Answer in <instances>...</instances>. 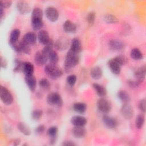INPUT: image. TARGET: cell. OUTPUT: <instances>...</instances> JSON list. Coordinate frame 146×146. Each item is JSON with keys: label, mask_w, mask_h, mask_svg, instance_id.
<instances>
[{"label": "cell", "mask_w": 146, "mask_h": 146, "mask_svg": "<svg viewBox=\"0 0 146 146\" xmlns=\"http://www.w3.org/2000/svg\"><path fill=\"white\" fill-rule=\"evenodd\" d=\"M21 140L19 139H15L13 140V144L14 145H18L20 144Z\"/></svg>", "instance_id": "obj_49"}, {"label": "cell", "mask_w": 146, "mask_h": 146, "mask_svg": "<svg viewBox=\"0 0 146 146\" xmlns=\"http://www.w3.org/2000/svg\"><path fill=\"white\" fill-rule=\"evenodd\" d=\"M82 43L79 39L78 38H73L71 42L70 50L75 53L79 54L82 51Z\"/></svg>", "instance_id": "obj_20"}, {"label": "cell", "mask_w": 146, "mask_h": 146, "mask_svg": "<svg viewBox=\"0 0 146 146\" xmlns=\"http://www.w3.org/2000/svg\"><path fill=\"white\" fill-rule=\"evenodd\" d=\"M130 56L132 59L135 60H140L143 59V55L141 51L137 48H134L131 50Z\"/></svg>", "instance_id": "obj_31"}, {"label": "cell", "mask_w": 146, "mask_h": 146, "mask_svg": "<svg viewBox=\"0 0 146 146\" xmlns=\"http://www.w3.org/2000/svg\"><path fill=\"white\" fill-rule=\"evenodd\" d=\"M102 120L104 125L110 129L115 128L118 125V121L115 117L107 115V114L104 115Z\"/></svg>", "instance_id": "obj_8"}, {"label": "cell", "mask_w": 146, "mask_h": 146, "mask_svg": "<svg viewBox=\"0 0 146 146\" xmlns=\"http://www.w3.org/2000/svg\"><path fill=\"white\" fill-rule=\"evenodd\" d=\"M46 18L51 22H55L59 18V12L58 10L52 6H48L45 10Z\"/></svg>", "instance_id": "obj_7"}, {"label": "cell", "mask_w": 146, "mask_h": 146, "mask_svg": "<svg viewBox=\"0 0 146 146\" xmlns=\"http://www.w3.org/2000/svg\"><path fill=\"white\" fill-rule=\"evenodd\" d=\"M69 45L68 39L63 36L59 38L54 43V47L59 51H63L67 49Z\"/></svg>", "instance_id": "obj_9"}, {"label": "cell", "mask_w": 146, "mask_h": 146, "mask_svg": "<svg viewBox=\"0 0 146 146\" xmlns=\"http://www.w3.org/2000/svg\"><path fill=\"white\" fill-rule=\"evenodd\" d=\"M34 71V67L31 63L30 62H25L23 63L22 72H23L25 76L33 75Z\"/></svg>", "instance_id": "obj_22"}, {"label": "cell", "mask_w": 146, "mask_h": 146, "mask_svg": "<svg viewBox=\"0 0 146 146\" xmlns=\"http://www.w3.org/2000/svg\"><path fill=\"white\" fill-rule=\"evenodd\" d=\"M97 107L99 111L104 115L108 113L111 110V103L108 100L103 98H101L98 100Z\"/></svg>", "instance_id": "obj_5"}, {"label": "cell", "mask_w": 146, "mask_h": 146, "mask_svg": "<svg viewBox=\"0 0 146 146\" xmlns=\"http://www.w3.org/2000/svg\"><path fill=\"white\" fill-rule=\"evenodd\" d=\"M46 56L47 57V59L50 62V63L56 64V63L59 61V56L57 52L54 50H52L50 51H49L46 54Z\"/></svg>", "instance_id": "obj_29"}, {"label": "cell", "mask_w": 146, "mask_h": 146, "mask_svg": "<svg viewBox=\"0 0 146 146\" xmlns=\"http://www.w3.org/2000/svg\"><path fill=\"white\" fill-rule=\"evenodd\" d=\"M44 72L52 79H56L60 78L63 74V70L55 64L50 63L45 66Z\"/></svg>", "instance_id": "obj_2"}, {"label": "cell", "mask_w": 146, "mask_h": 146, "mask_svg": "<svg viewBox=\"0 0 146 146\" xmlns=\"http://www.w3.org/2000/svg\"><path fill=\"white\" fill-rule=\"evenodd\" d=\"M146 74V67L145 65L138 68L134 72V76L137 80L140 83H142L144 80Z\"/></svg>", "instance_id": "obj_13"}, {"label": "cell", "mask_w": 146, "mask_h": 146, "mask_svg": "<svg viewBox=\"0 0 146 146\" xmlns=\"http://www.w3.org/2000/svg\"><path fill=\"white\" fill-rule=\"evenodd\" d=\"M76 144L72 142L71 141H64L62 143V145H64V146H74Z\"/></svg>", "instance_id": "obj_48"}, {"label": "cell", "mask_w": 146, "mask_h": 146, "mask_svg": "<svg viewBox=\"0 0 146 146\" xmlns=\"http://www.w3.org/2000/svg\"><path fill=\"white\" fill-rule=\"evenodd\" d=\"M48 59L47 56L41 51L36 52L34 56V61L36 65L38 66H42L44 65Z\"/></svg>", "instance_id": "obj_12"}, {"label": "cell", "mask_w": 146, "mask_h": 146, "mask_svg": "<svg viewBox=\"0 0 146 146\" xmlns=\"http://www.w3.org/2000/svg\"><path fill=\"white\" fill-rule=\"evenodd\" d=\"M108 66L111 71L115 75H118L121 71V66L113 59H110L108 62Z\"/></svg>", "instance_id": "obj_15"}, {"label": "cell", "mask_w": 146, "mask_h": 146, "mask_svg": "<svg viewBox=\"0 0 146 146\" xmlns=\"http://www.w3.org/2000/svg\"><path fill=\"white\" fill-rule=\"evenodd\" d=\"M87 22L90 26H92L95 21V13L94 11H90L86 17Z\"/></svg>", "instance_id": "obj_38"}, {"label": "cell", "mask_w": 146, "mask_h": 146, "mask_svg": "<svg viewBox=\"0 0 146 146\" xmlns=\"http://www.w3.org/2000/svg\"><path fill=\"white\" fill-rule=\"evenodd\" d=\"M21 34V31L18 29H15L13 30L10 35V39L9 43V44L16 43L18 42Z\"/></svg>", "instance_id": "obj_27"}, {"label": "cell", "mask_w": 146, "mask_h": 146, "mask_svg": "<svg viewBox=\"0 0 146 146\" xmlns=\"http://www.w3.org/2000/svg\"><path fill=\"white\" fill-rule=\"evenodd\" d=\"M92 87H93L94 90L95 91L96 93L97 94V95L99 96L102 98L106 95L107 91L106 88L103 86H102L100 84L95 83L92 84Z\"/></svg>", "instance_id": "obj_24"}, {"label": "cell", "mask_w": 146, "mask_h": 146, "mask_svg": "<svg viewBox=\"0 0 146 146\" xmlns=\"http://www.w3.org/2000/svg\"><path fill=\"white\" fill-rule=\"evenodd\" d=\"M109 47L113 51H120L124 48V44L120 40L113 39L109 40Z\"/></svg>", "instance_id": "obj_11"}, {"label": "cell", "mask_w": 146, "mask_h": 146, "mask_svg": "<svg viewBox=\"0 0 146 146\" xmlns=\"http://www.w3.org/2000/svg\"><path fill=\"white\" fill-rule=\"evenodd\" d=\"M73 110L79 113H83L86 112L87 110V105L86 103L83 102H77L73 104Z\"/></svg>", "instance_id": "obj_28"}, {"label": "cell", "mask_w": 146, "mask_h": 146, "mask_svg": "<svg viewBox=\"0 0 146 146\" xmlns=\"http://www.w3.org/2000/svg\"><path fill=\"white\" fill-rule=\"evenodd\" d=\"M7 66V61L3 56H1V67L2 68H6Z\"/></svg>", "instance_id": "obj_47"}, {"label": "cell", "mask_w": 146, "mask_h": 146, "mask_svg": "<svg viewBox=\"0 0 146 146\" xmlns=\"http://www.w3.org/2000/svg\"><path fill=\"white\" fill-rule=\"evenodd\" d=\"M19 47L21 50V52L24 53L25 54H30L31 52L30 46L29 44L25 42L22 39L19 42Z\"/></svg>", "instance_id": "obj_33"}, {"label": "cell", "mask_w": 146, "mask_h": 146, "mask_svg": "<svg viewBox=\"0 0 146 146\" xmlns=\"http://www.w3.org/2000/svg\"><path fill=\"white\" fill-rule=\"evenodd\" d=\"M117 97L120 99V100L123 103H129L131 99L129 94L124 90L119 91L117 92Z\"/></svg>", "instance_id": "obj_32"}, {"label": "cell", "mask_w": 146, "mask_h": 146, "mask_svg": "<svg viewBox=\"0 0 146 146\" xmlns=\"http://www.w3.org/2000/svg\"><path fill=\"white\" fill-rule=\"evenodd\" d=\"M18 129L24 135L29 136L31 134V129L30 127L23 122H19L17 125Z\"/></svg>", "instance_id": "obj_26"}, {"label": "cell", "mask_w": 146, "mask_h": 146, "mask_svg": "<svg viewBox=\"0 0 146 146\" xmlns=\"http://www.w3.org/2000/svg\"><path fill=\"white\" fill-rule=\"evenodd\" d=\"M104 20L106 23L110 24L116 23L118 22L117 17L115 15L110 14H107L105 15L104 17Z\"/></svg>", "instance_id": "obj_35"}, {"label": "cell", "mask_w": 146, "mask_h": 146, "mask_svg": "<svg viewBox=\"0 0 146 146\" xmlns=\"http://www.w3.org/2000/svg\"><path fill=\"white\" fill-rule=\"evenodd\" d=\"M3 15H4V10H3V8L0 7V18H1V19H3Z\"/></svg>", "instance_id": "obj_50"}, {"label": "cell", "mask_w": 146, "mask_h": 146, "mask_svg": "<svg viewBox=\"0 0 146 146\" xmlns=\"http://www.w3.org/2000/svg\"><path fill=\"white\" fill-rule=\"evenodd\" d=\"M36 35L34 32H28L26 33L22 38V40L30 45H34L36 42Z\"/></svg>", "instance_id": "obj_19"}, {"label": "cell", "mask_w": 146, "mask_h": 146, "mask_svg": "<svg viewBox=\"0 0 146 146\" xmlns=\"http://www.w3.org/2000/svg\"><path fill=\"white\" fill-rule=\"evenodd\" d=\"M120 113L123 117L127 120L131 119L133 115V109L128 103H123L120 108Z\"/></svg>", "instance_id": "obj_6"}, {"label": "cell", "mask_w": 146, "mask_h": 146, "mask_svg": "<svg viewBox=\"0 0 146 146\" xmlns=\"http://www.w3.org/2000/svg\"><path fill=\"white\" fill-rule=\"evenodd\" d=\"M43 11L39 7H35L33 9L31 13L32 18H40L43 19Z\"/></svg>", "instance_id": "obj_36"}, {"label": "cell", "mask_w": 146, "mask_h": 146, "mask_svg": "<svg viewBox=\"0 0 146 146\" xmlns=\"http://www.w3.org/2000/svg\"><path fill=\"white\" fill-rule=\"evenodd\" d=\"M113 59L121 66H123L124 64H125L127 63V58L123 55H119L116 56H115V58H113Z\"/></svg>", "instance_id": "obj_41"}, {"label": "cell", "mask_w": 146, "mask_h": 146, "mask_svg": "<svg viewBox=\"0 0 146 146\" xmlns=\"http://www.w3.org/2000/svg\"><path fill=\"white\" fill-rule=\"evenodd\" d=\"M144 121H145V118L144 115L142 114L138 115L136 117L135 122L136 128L141 129L144 124Z\"/></svg>", "instance_id": "obj_34"}, {"label": "cell", "mask_w": 146, "mask_h": 146, "mask_svg": "<svg viewBox=\"0 0 146 146\" xmlns=\"http://www.w3.org/2000/svg\"><path fill=\"white\" fill-rule=\"evenodd\" d=\"M25 81L29 90L31 92H34L36 86V80L35 77L33 75L25 76Z\"/></svg>", "instance_id": "obj_17"}, {"label": "cell", "mask_w": 146, "mask_h": 146, "mask_svg": "<svg viewBox=\"0 0 146 146\" xmlns=\"http://www.w3.org/2000/svg\"><path fill=\"white\" fill-rule=\"evenodd\" d=\"M39 86L44 90H48L50 88V83L47 79L42 78L39 81Z\"/></svg>", "instance_id": "obj_40"}, {"label": "cell", "mask_w": 146, "mask_h": 146, "mask_svg": "<svg viewBox=\"0 0 146 146\" xmlns=\"http://www.w3.org/2000/svg\"><path fill=\"white\" fill-rule=\"evenodd\" d=\"M76 76L74 74L68 75L66 78V82L67 84L70 86H73L75 85L76 82Z\"/></svg>", "instance_id": "obj_42"}, {"label": "cell", "mask_w": 146, "mask_h": 146, "mask_svg": "<svg viewBox=\"0 0 146 146\" xmlns=\"http://www.w3.org/2000/svg\"><path fill=\"white\" fill-rule=\"evenodd\" d=\"M31 26L34 30L37 31L40 30L43 26V19L40 18H32L31 19Z\"/></svg>", "instance_id": "obj_25"}, {"label": "cell", "mask_w": 146, "mask_h": 146, "mask_svg": "<svg viewBox=\"0 0 146 146\" xmlns=\"http://www.w3.org/2000/svg\"><path fill=\"white\" fill-rule=\"evenodd\" d=\"M0 97L2 102L6 105H10L13 102V97L10 91L5 86L0 88Z\"/></svg>", "instance_id": "obj_4"}, {"label": "cell", "mask_w": 146, "mask_h": 146, "mask_svg": "<svg viewBox=\"0 0 146 146\" xmlns=\"http://www.w3.org/2000/svg\"><path fill=\"white\" fill-rule=\"evenodd\" d=\"M145 105H146V102H145V99H141L139 103V108L140 110L144 113L145 112Z\"/></svg>", "instance_id": "obj_45"}, {"label": "cell", "mask_w": 146, "mask_h": 146, "mask_svg": "<svg viewBox=\"0 0 146 146\" xmlns=\"http://www.w3.org/2000/svg\"><path fill=\"white\" fill-rule=\"evenodd\" d=\"M90 75L94 79L98 80L103 76V70L99 66H94L90 71Z\"/></svg>", "instance_id": "obj_23"}, {"label": "cell", "mask_w": 146, "mask_h": 146, "mask_svg": "<svg viewBox=\"0 0 146 146\" xmlns=\"http://www.w3.org/2000/svg\"><path fill=\"white\" fill-rule=\"evenodd\" d=\"M47 103L51 106L61 107L63 104V99L60 95L56 92H51L47 96Z\"/></svg>", "instance_id": "obj_3"}, {"label": "cell", "mask_w": 146, "mask_h": 146, "mask_svg": "<svg viewBox=\"0 0 146 146\" xmlns=\"http://www.w3.org/2000/svg\"><path fill=\"white\" fill-rule=\"evenodd\" d=\"M71 123L76 127H84L87 124L86 117L80 115L74 116L71 119Z\"/></svg>", "instance_id": "obj_14"}, {"label": "cell", "mask_w": 146, "mask_h": 146, "mask_svg": "<svg viewBox=\"0 0 146 146\" xmlns=\"http://www.w3.org/2000/svg\"><path fill=\"white\" fill-rule=\"evenodd\" d=\"M71 134L75 138H83L86 134V130L84 127L74 126V127L71 129Z\"/></svg>", "instance_id": "obj_16"}, {"label": "cell", "mask_w": 146, "mask_h": 146, "mask_svg": "<svg viewBox=\"0 0 146 146\" xmlns=\"http://www.w3.org/2000/svg\"><path fill=\"white\" fill-rule=\"evenodd\" d=\"M12 3V1L10 0H1L0 1V6L3 9L8 8L11 6Z\"/></svg>", "instance_id": "obj_43"}, {"label": "cell", "mask_w": 146, "mask_h": 146, "mask_svg": "<svg viewBox=\"0 0 146 146\" xmlns=\"http://www.w3.org/2000/svg\"><path fill=\"white\" fill-rule=\"evenodd\" d=\"M58 132V128L56 126H52L47 129V133L49 136V137L51 138V142H53V143L55 142Z\"/></svg>", "instance_id": "obj_30"}, {"label": "cell", "mask_w": 146, "mask_h": 146, "mask_svg": "<svg viewBox=\"0 0 146 146\" xmlns=\"http://www.w3.org/2000/svg\"><path fill=\"white\" fill-rule=\"evenodd\" d=\"M127 83L129 86L131 88H135L137 87L138 86L140 85V83L138 82L137 80H128L127 81Z\"/></svg>", "instance_id": "obj_46"}, {"label": "cell", "mask_w": 146, "mask_h": 146, "mask_svg": "<svg viewBox=\"0 0 146 146\" xmlns=\"http://www.w3.org/2000/svg\"><path fill=\"white\" fill-rule=\"evenodd\" d=\"M78 54L70 49L67 51L64 61V69L66 72H70L72 68L78 64L79 58Z\"/></svg>", "instance_id": "obj_1"}, {"label": "cell", "mask_w": 146, "mask_h": 146, "mask_svg": "<svg viewBox=\"0 0 146 146\" xmlns=\"http://www.w3.org/2000/svg\"><path fill=\"white\" fill-rule=\"evenodd\" d=\"M37 37L39 43L43 45H45L51 39L48 32L44 30H40L38 34Z\"/></svg>", "instance_id": "obj_21"}, {"label": "cell", "mask_w": 146, "mask_h": 146, "mask_svg": "<svg viewBox=\"0 0 146 146\" xmlns=\"http://www.w3.org/2000/svg\"><path fill=\"white\" fill-rule=\"evenodd\" d=\"M17 9L21 14H26L31 11L30 4L25 1H19L17 3Z\"/></svg>", "instance_id": "obj_10"}, {"label": "cell", "mask_w": 146, "mask_h": 146, "mask_svg": "<svg viewBox=\"0 0 146 146\" xmlns=\"http://www.w3.org/2000/svg\"><path fill=\"white\" fill-rule=\"evenodd\" d=\"M63 30L67 33H74L76 32L77 27L75 23L70 20H66L63 24Z\"/></svg>", "instance_id": "obj_18"}, {"label": "cell", "mask_w": 146, "mask_h": 146, "mask_svg": "<svg viewBox=\"0 0 146 146\" xmlns=\"http://www.w3.org/2000/svg\"><path fill=\"white\" fill-rule=\"evenodd\" d=\"M23 63L24 62H22L19 59H15V60H14V67L13 68V71L15 72L22 71Z\"/></svg>", "instance_id": "obj_37"}, {"label": "cell", "mask_w": 146, "mask_h": 146, "mask_svg": "<svg viewBox=\"0 0 146 146\" xmlns=\"http://www.w3.org/2000/svg\"><path fill=\"white\" fill-rule=\"evenodd\" d=\"M44 131H45V126L43 124L39 125L35 129V132L38 135H40L43 133L44 132Z\"/></svg>", "instance_id": "obj_44"}, {"label": "cell", "mask_w": 146, "mask_h": 146, "mask_svg": "<svg viewBox=\"0 0 146 146\" xmlns=\"http://www.w3.org/2000/svg\"><path fill=\"white\" fill-rule=\"evenodd\" d=\"M43 114V111L40 109H36L34 110L31 112V117L34 120H39Z\"/></svg>", "instance_id": "obj_39"}]
</instances>
